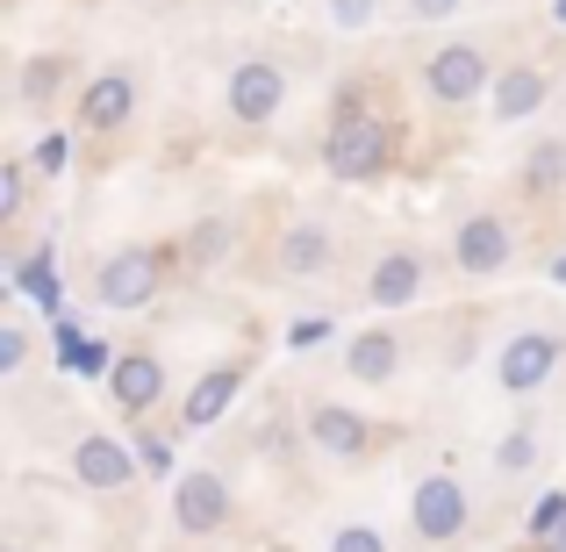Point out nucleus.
Returning a JSON list of instances; mask_svg holds the SVG:
<instances>
[{
    "label": "nucleus",
    "mask_w": 566,
    "mask_h": 552,
    "mask_svg": "<svg viewBox=\"0 0 566 552\" xmlns=\"http://www.w3.org/2000/svg\"><path fill=\"white\" fill-rule=\"evenodd\" d=\"M395 152H401V123L366 108V86H345L331 108V137H323V173L345 187H366L380 173H395Z\"/></svg>",
    "instance_id": "nucleus-1"
},
{
    "label": "nucleus",
    "mask_w": 566,
    "mask_h": 552,
    "mask_svg": "<svg viewBox=\"0 0 566 552\" xmlns=\"http://www.w3.org/2000/svg\"><path fill=\"white\" fill-rule=\"evenodd\" d=\"M187 265L180 244H115L108 259L94 265V302L108 309V316H137V309H151L158 294H166V280Z\"/></svg>",
    "instance_id": "nucleus-2"
},
{
    "label": "nucleus",
    "mask_w": 566,
    "mask_h": 552,
    "mask_svg": "<svg viewBox=\"0 0 566 552\" xmlns=\"http://www.w3.org/2000/svg\"><path fill=\"white\" fill-rule=\"evenodd\" d=\"M488 86H495V65L473 37H452L423 58V94L438 108H473V101H488Z\"/></svg>",
    "instance_id": "nucleus-3"
},
{
    "label": "nucleus",
    "mask_w": 566,
    "mask_h": 552,
    "mask_svg": "<svg viewBox=\"0 0 566 552\" xmlns=\"http://www.w3.org/2000/svg\"><path fill=\"white\" fill-rule=\"evenodd\" d=\"M409 531L423 545H459L473 531V496H467V481L459 473H423L416 481V496H409Z\"/></svg>",
    "instance_id": "nucleus-4"
},
{
    "label": "nucleus",
    "mask_w": 566,
    "mask_h": 552,
    "mask_svg": "<svg viewBox=\"0 0 566 552\" xmlns=\"http://www.w3.org/2000/svg\"><path fill=\"white\" fill-rule=\"evenodd\" d=\"M280 108H287V65H273V58H237L230 80H222V115H230L237 129H265Z\"/></svg>",
    "instance_id": "nucleus-5"
},
{
    "label": "nucleus",
    "mask_w": 566,
    "mask_h": 552,
    "mask_svg": "<svg viewBox=\"0 0 566 552\" xmlns=\"http://www.w3.org/2000/svg\"><path fill=\"white\" fill-rule=\"evenodd\" d=\"M510 259H516V222L502 216V208H473V216H459V230H452V273L495 280Z\"/></svg>",
    "instance_id": "nucleus-6"
},
{
    "label": "nucleus",
    "mask_w": 566,
    "mask_h": 552,
    "mask_svg": "<svg viewBox=\"0 0 566 552\" xmlns=\"http://www.w3.org/2000/svg\"><path fill=\"white\" fill-rule=\"evenodd\" d=\"M230 517H237L230 481L216 467H187L180 488H172V531L180 539H216V531H230Z\"/></svg>",
    "instance_id": "nucleus-7"
},
{
    "label": "nucleus",
    "mask_w": 566,
    "mask_h": 552,
    "mask_svg": "<svg viewBox=\"0 0 566 552\" xmlns=\"http://www.w3.org/2000/svg\"><path fill=\"white\" fill-rule=\"evenodd\" d=\"M559 360H566V337L559 331H516V337H502V352H495L502 395H538V387L559 373Z\"/></svg>",
    "instance_id": "nucleus-8"
},
{
    "label": "nucleus",
    "mask_w": 566,
    "mask_h": 552,
    "mask_svg": "<svg viewBox=\"0 0 566 552\" xmlns=\"http://www.w3.org/2000/svg\"><path fill=\"white\" fill-rule=\"evenodd\" d=\"M137 115V65H108L80 86V137H115Z\"/></svg>",
    "instance_id": "nucleus-9"
},
{
    "label": "nucleus",
    "mask_w": 566,
    "mask_h": 552,
    "mask_svg": "<svg viewBox=\"0 0 566 552\" xmlns=\"http://www.w3.org/2000/svg\"><path fill=\"white\" fill-rule=\"evenodd\" d=\"M101 381H108L115 416H151L158 402H166V360H158V352H144V345L115 352V366L101 373Z\"/></svg>",
    "instance_id": "nucleus-10"
},
{
    "label": "nucleus",
    "mask_w": 566,
    "mask_h": 552,
    "mask_svg": "<svg viewBox=\"0 0 566 552\" xmlns=\"http://www.w3.org/2000/svg\"><path fill=\"white\" fill-rule=\"evenodd\" d=\"M65 467H72V481L94 488V496H115V488L137 481V452H129V445H115L108 430H86V438H72Z\"/></svg>",
    "instance_id": "nucleus-11"
},
{
    "label": "nucleus",
    "mask_w": 566,
    "mask_h": 552,
    "mask_svg": "<svg viewBox=\"0 0 566 552\" xmlns=\"http://www.w3.org/2000/svg\"><path fill=\"white\" fill-rule=\"evenodd\" d=\"M244 381H251V360H216V366L201 373V381L187 387V402H180V424H187V430H216L222 416L237 409Z\"/></svg>",
    "instance_id": "nucleus-12"
},
{
    "label": "nucleus",
    "mask_w": 566,
    "mask_h": 552,
    "mask_svg": "<svg viewBox=\"0 0 566 552\" xmlns=\"http://www.w3.org/2000/svg\"><path fill=\"white\" fill-rule=\"evenodd\" d=\"M423 251L416 244H387L374 265H366V309H409L423 302Z\"/></svg>",
    "instance_id": "nucleus-13"
},
{
    "label": "nucleus",
    "mask_w": 566,
    "mask_h": 552,
    "mask_svg": "<svg viewBox=\"0 0 566 552\" xmlns=\"http://www.w3.org/2000/svg\"><path fill=\"white\" fill-rule=\"evenodd\" d=\"M308 438H316V452L323 459H366L380 445V430H374V416H359V409H345V402H316L308 409Z\"/></svg>",
    "instance_id": "nucleus-14"
},
{
    "label": "nucleus",
    "mask_w": 566,
    "mask_h": 552,
    "mask_svg": "<svg viewBox=\"0 0 566 552\" xmlns=\"http://www.w3.org/2000/svg\"><path fill=\"white\" fill-rule=\"evenodd\" d=\"M331 265H337L331 222L302 216V222H287V230H280V244H273V273L280 280H316V273H331Z\"/></svg>",
    "instance_id": "nucleus-15"
},
{
    "label": "nucleus",
    "mask_w": 566,
    "mask_h": 552,
    "mask_svg": "<svg viewBox=\"0 0 566 552\" xmlns=\"http://www.w3.org/2000/svg\"><path fill=\"white\" fill-rule=\"evenodd\" d=\"M545 94H553V72L545 65H510L488 86V115H495V123H524V115L545 108Z\"/></svg>",
    "instance_id": "nucleus-16"
},
{
    "label": "nucleus",
    "mask_w": 566,
    "mask_h": 552,
    "mask_svg": "<svg viewBox=\"0 0 566 552\" xmlns=\"http://www.w3.org/2000/svg\"><path fill=\"white\" fill-rule=\"evenodd\" d=\"M345 373H352L359 387H387V381L401 373V337L387 331V323H374V331H359V337L345 345Z\"/></svg>",
    "instance_id": "nucleus-17"
},
{
    "label": "nucleus",
    "mask_w": 566,
    "mask_h": 552,
    "mask_svg": "<svg viewBox=\"0 0 566 552\" xmlns=\"http://www.w3.org/2000/svg\"><path fill=\"white\" fill-rule=\"evenodd\" d=\"M516 187H524V201H559L566 194V137H538L524 152V166H516Z\"/></svg>",
    "instance_id": "nucleus-18"
},
{
    "label": "nucleus",
    "mask_w": 566,
    "mask_h": 552,
    "mask_svg": "<svg viewBox=\"0 0 566 552\" xmlns=\"http://www.w3.org/2000/svg\"><path fill=\"white\" fill-rule=\"evenodd\" d=\"M65 86H72V58L65 51H36L22 65V80H14V101H22V108H51Z\"/></svg>",
    "instance_id": "nucleus-19"
},
{
    "label": "nucleus",
    "mask_w": 566,
    "mask_h": 552,
    "mask_svg": "<svg viewBox=\"0 0 566 552\" xmlns=\"http://www.w3.org/2000/svg\"><path fill=\"white\" fill-rule=\"evenodd\" d=\"M230 244H237V216H201V222H193V230L180 237L187 265H216V259H230Z\"/></svg>",
    "instance_id": "nucleus-20"
},
{
    "label": "nucleus",
    "mask_w": 566,
    "mask_h": 552,
    "mask_svg": "<svg viewBox=\"0 0 566 552\" xmlns=\"http://www.w3.org/2000/svg\"><path fill=\"white\" fill-rule=\"evenodd\" d=\"M29 180H36V166H29V152L0 158V230H14V222L29 216Z\"/></svg>",
    "instance_id": "nucleus-21"
},
{
    "label": "nucleus",
    "mask_w": 566,
    "mask_h": 552,
    "mask_svg": "<svg viewBox=\"0 0 566 552\" xmlns=\"http://www.w3.org/2000/svg\"><path fill=\"white\" fill-rule=\"evenodd\" d=\"M531 467H538V416H516V430L495 445V473L516 481V473H531Z\"/></svg>",
    "instance_id": "nucleus-22"
},
{
    "label": "nucleus",
    "mask_w": 566,
    "mask_h": 552,
    "mask_svg": "<svg viewBox=\"0 0 566 552\" xmlns=\"http://www.w3.org/2000/svg\"><path fill=\"white\" fill-rule=\"evenodd\" d=\"M29 166H36V180H65L72 173V129H43L29 144Z\"/></svg>",
    "instance_id": "nucleus-23"
},
{
    "label": "nucleus",
    "mask_w": 566,
    "mask_h": 552,
    "mask_svg": "<svg viewBox=\"0 0 566 552\" xmlns=\"http://www.w3.org/2000/svg\"><path fill=\"white\" fill-rule=\"evenodd\" d=\"M387 0H323V14H331V29H345V37H359V29L380 22Z\"/></svg>",
    "instance_id": "nucleus-24"
},
{
    "label": "nucleus",
    "mask_w": 566,
    "mask_h": 552,
    "mask_svg": "<svg viewBox=\"0 0 566 552\" xmlns=\"http://www.w3.org/2000/svg\"><path fill=\"white\" fill-rule=\"evenodd\" d=\"M22 366H29V323L8 316L0 323V373H22Z\"/></svg>",
    "instance_id": "nucleus-25"
},
{
    "label": "nucleus",
    "mask_w": 566,
    "mask_h": 552,
    "mask_svg": "<svg viewBox=\"0 0 566 552\" xmlns=\"http://www.w3.org/2000/svg\"><path fill=\"white\" fill-rule=\"evenodd\" d=\"M331 552H387V539L374 524H337L331 531Z\"/></svg>",
    "instance_id": "nucleus-26"
},
{
    "label": "nucleus",
    "mask_w": 566,
    "mask_h": 552,
    "mask_svg": "<svg viewBox=\"0 0 566 552\" xmlns=\"http://www.w3.org/2000/svg\"><path fill=\"white\" fill-rule=\"evenodd\" d=\"M459 8H467V0H401V14H409V22H423V29L430 22H452Z\"/></svg>",
    "instance_id": "nucleus-27"
},
{
    "label": "nucleus",
    "mask_w": 566,
    "mask_h": 552,
    "mask_svg": "<svg viewBox=\"0 0 566 552\" xmlns=\"http://www.w3.org/2000/svg\"><path fill=\"white\" fill-rule=\"evenodd\" d=\"M559 517H566V496H545V502H538V517H531V539H545Z\"/></svg>",
    "instance_id": "nucleus-28"
},
{
    "label": "nucleus",
    "mask_w": 566,
    "mask_h": 552,
    "mask_svg": "<svg viewBox=\"0 0 566 552\" xmlns=\"http://www.w3.org/2000/svg\"><path fill=\"white\" fill-rule=\"evenodd\" d=\"M137 459H144L151 473H166V467H172V445H158V438H137Z\"/></svg>",
    "instance_id": "nucleus-29"
},
{
    "label": "nucleus",
    "mask_w": 566,
    "mask_h": 552,
    "mask_svg": "<svg viewBox=\"0 0 566 552\" xmlns=\"http://www.w3.org/2000/svg\"><path fill=\"white\" fill-rule=\"evenodd\" d=\"M538 552H566V517H559V524H553V531L538 539Z\"/></svg>",
    "instance_id": "nucleus-30"
},
{
    "label": "nucleus",
    "mask_w": 566,
    "mask_h": 552,
    "mask_svg": "<svg viewBox=\"0 0 566 552\" xmlns=\"http://www.w3.org/2000/svg\"><path fill=\"white\" fill-rule=\"evenodd\" d=\"M553 22H559V29H566V0H553Z\"/></svg>",
    "instance_id": "nucleus-31"
},
{
    "label": "nucleus",
    "mask_w": 566,
    "mask_h": 552,
    "mask_svg": "<svg viewBox=\"0 0 566 552\" xmlns=\"http://www.w3.org/2000/svg\"><path fill=\"white\" fill-rule=\"evenodd\" d=\"M553 273H559V280H566V259H559V265H553Z\"/></svg>",
    "instance_id": "nucleus-32"
},
{
    "label": "nucleus",
    "mask_w": 566,
    "mask_h": 552,
    "mask_svg": "<svg viewBox=\"0 0 566 552\" xmlns=\"http://www.w3.org/2000/svg\"><path fill=\"white\" fill-rule=\"evenodd\" d=\"M8 552H22V545H8Z\"/></svg>",
    "instance_id": "nucleus-33"
}]
</instances>
